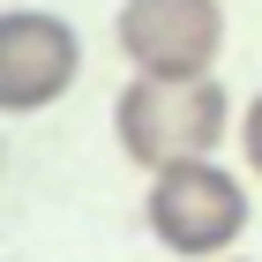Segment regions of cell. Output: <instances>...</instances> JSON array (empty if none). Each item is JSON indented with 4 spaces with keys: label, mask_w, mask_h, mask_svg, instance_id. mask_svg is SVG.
I'll return each instance as SVG.
<instances>
[{
    "label": "cell",
    "mask_w": 262,
    "mask_h": 262,
    "mask_svg": "<svg viewBox=\"0 0 262 262\" xmlns=\"http://www.w3.org/2000/svg\"><path fill=\"white\" fill-rule=\"evenodd\" d=\"M240 150H247V165H255V180H262V90H255V105H247V120H240Z\"/></svg>",
    "instance_id": "5b68a950"
},
{
    "label": "cell",
    "mask_w": 262,
    "mask_h": 262,
    "mask_svg": "<svg viewBox=\"0 0 262 262\" xmlns=\"http://www.w3.org/2000/svg\"><path fill=\"white\" fill-rule=\"evenodd\" d=\"M225 82L217 75H195V82H158V75H135L113 105V135L120 150L142 165V172H165L180 158H210L225 142Z\"/></svg>",
    "instance_id": "6da1fadb"
},
{
    "label": "cell",
    "mask_w": 262,
    "mask_h": 262,
    "mask_svg": "<svg viewBox=\"0 0 262 262\" xmlns=\"http://www.w3.org/2000/svg\"><path fill=\"white\" fill-rule=\"evenodd\" d=\"M247 187L210 158H180L150 172V195H142V225L165 255L180 262H225V247L247 232Z\"/></svg>",
    "instance_id": "7a4b0ae2"
},
{
    "label": "cell",
    "mask_w": 262,
    "mask_h": 262,
    "mask_svg": "<svg viewBox=\"0 0 262 262\" xmlns=\"http://www.w3.org/2000/svg\"><path fill=\"white\" fill-rule=\"evenodd\" d=\"M82 75V45L68 15L45 8H8L0 15V105L8 113H45L60 105Z\"/></svg>",
    "instance_id": "277c9868"
},
{
    "label": "cell",
    "mask_w": 262,
    "mask_h": 262,
    "mask_svg": "<svg viewBox=\"0 0 262 262\" xmlns=\"http://www.w3.org/2000/svg\"><path fill=\"white\" fill-rule=\"evenodd\" d=\"M120 53L135 75L158 82H195L225 53V8L217 0H120Z\"/></svg>",
    "instance_id": "3957f363"
}]
</instances>
